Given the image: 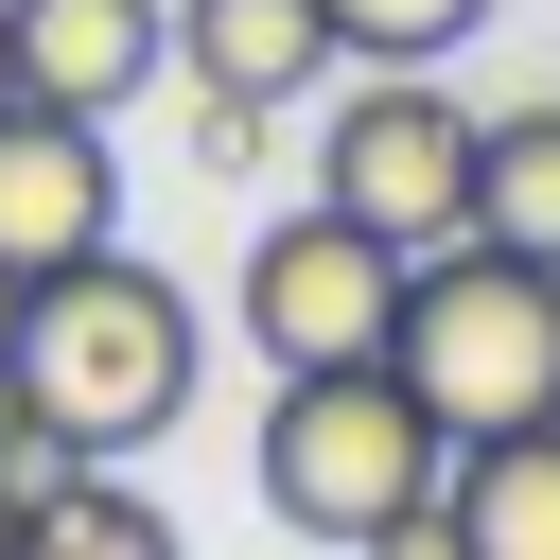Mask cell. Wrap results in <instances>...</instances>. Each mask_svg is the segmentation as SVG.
<instances>
[{
    "label": "cell",
    "mask_w": 560,
    "mask_h": 560,
    "mask_svg": "<svg viewBox=\"0 0 560 560\" xmlns=\"http://www.w3.org/2000/svg\"><path fill=\"white\" fill-rule=\"evenodd\" d=\"M438 490H455V420H438L385 350L280 368V402H262V508H280L298 542L420 560V542H438Z\"/></svg>",
    "instance_id": "1"
},
{
    "label": "cell",
    "mask_w": 560,
    "mask_h": 560,
    "mask_svg": "<svg viewBox=\"0 0 560 560\" xmlns=\"http://www.w3.org/2000/svg\"><path fill=\"white\" fill-rule=\"evenodd\" d=\"M18 385H35V420H52L70 455H140V438H175V402H192V298H175L158 262L88 245V262L18 280Z\"/></svg>",
    "instance_id": "2"
},
{
    "label": "cell",
    "mask_w": 560,
    "mask_h": 560,
    "mask_svg": "<svg viewBox=\"0 0 560 560\" xmlns=\"http://www.w3.org/2000/svg\"><path fill=\"white\" fill-rule=\"evenodd\" d=\"M385 368H402L455 438L560 420V262H525V245H490V228L420 245V262H402V332H385Z\"/></svg>",
    "instance_id": "3"
},
{
    "label": "cell",
    "mask_w": 560,
    "mask_h": 560,
    "mask_svg": "<svg viewBox=\"0 0 560 560\" xmlns=\"http://www.w3.org/2000/svg\"><path fill=\"white\" fill-rule=\"evenodd\" d=\"M315 192H332L350 228H385L402 262L455 245V228H472V105H455L438 70H368V88L332 105V140H315Z\"/></svg>",
    "instance_id": "4"
},
{
    "label": "cell",
    "mask_w": 560,
    "mask_h": 560,
    "mask_svg": "<svg viewBox=\"0 0 560 560\" xmlns=\"http://www.w3.org/2000/svg\"><path fill=\"white\" fill-rule=\"evenodd\" d=\"M228 315H245L262 368H350V350L402 332V245L315 192V210H280V228L245 245V298H228Z\"/></svg>",
    "instance_id": "5"
},
{
    "label": "cell",
    "mask_w": 560,
    "mask_h": 560,
    "mask_svg": "<svg viewBox=\"0 0 560 560\" xmlns=\"http://www.w3.org/2000/svg\"><path fill=\"white\" fill-rule=\"evenodd\" d=\"M88 245H122V158H105V122L88 105H0V280H52V262H88Z\"/></svg>",
    "instance_id": "6"
},
{
    "label": "cell",
    "mask_w": 560,
    "mask_h": 560,
    "mask_svg": "<svg viewBox=\"0 0 560 560\" xmlns=\"http://www.w3.org/2000/svg\"><path fill=\"white\" fill-rule=\"evenodd\" d=\"M158 52H175V18H158V0H18V88H35V105L122 122V105L158 88Z\"/></svg>",
    "instance_id": "7"
},
{
    "label": "cell",
    "mask_w": 560,
    "mask_h": 560,
    "mask_svg": "<svg viewBox=\"0 0 560 560\" xmlns=\"http://www.w3.org/2000/svg\"><path fill=\"white\" fill-rule=\"evenodd\" d=\"M175 70L228 105H298L332 88V0H175Z\"/></svg>",
    "instance_id": "8"
},
{
    "label": "cell",
    "mask_w": 560,
    "mask_h": 560,
    "mask_svg": "<svg viewBox=\"0 0 560 560\" xmlns=\"http://www.w3.org/2000/svg\"><path fill=\"white\" fill-rule=\"evenodd\" d=\"M438 542H455V560H560V420H508V438H455V490H438Z\"/></svg>",
    "instance_id": "9"
},
{
    "label": "cell",
    "mask_w": 560,
    "mask_h": 560,
    "mask_svg": "<svg viewBox=\"0 0 560 560\" xmlns=\"http://www.w3.org/2000/svg\"><path fill=\"white\" fill-rule=\"evenodd\" d=\"M472 228L525 245V262H560V88L508 105V122H472Z\"/></svg>",
    "instance_id": "10"
},
{
    "label": "cell",
    "mask_w": 560,
    "mask_h": 560,
    "mask_svg": "<svg viewBox=\"0 0 560 560\" xmlns=\"http://www.w3.org/2000/svg\"><path fill=\"white\" fill-rule=\"evenodd\" d=\"M35 542H52V560H158L175 525H158V490H122V455H70V472L35 490ZM35 542H18V560H35Z\"/></svg>",
    "instance_id": "11"
},
{
    "label": "cell",
    "mask_w": 560,
    "mask_h": 560,
    "mask_svg": "<svg viewBox=\"0 0 560 560\" xmlns=\"http://www.w3.org/2000/svg\"><path fill=\"white\" fill-rule=\"evenodd\" d=\"M472 35H490V0H332V52H368V70H438Z\"/></svg>",
    "instance_id": "12"
},
{
    "label": "cell",
    "mask_w": 560,
    "mask_h": 560,
    "mask_svg": "<svg viewBox=\"0 0 560 560\" xmlns=\"http://www.w3.org/2000/svg\"><path fill=\"white\" fill-rule=\"evenodd\" d=\"M262 140H280V105H228V88H192V175H262Z\"/></svg>",
    "instance_id": "13"
},
{
    "label": "cell",
    "mask_w": 560,
    "mask_h": 560,
    "mask_svg": "<svg viewBox=\"0 0 560 560\" xmlns=\"http://www.w3.org/2000/svg\"><path fill=\"white\" fill-rule=\"evenodd\" d=\"M18 542H35V490H18V472H0V560H18Z\"/></svg>",
    "instance_id": "14"
},
{
    "label": "cell",
    "mask_w": 560,
    "mask_h": 560,
    "mask_svg": "<svg viewBox=\"0 0 560 560\" xmlns=\"http://www.w3.org/2000/svg\"><path fill=\"white\" fill-rule=\"evenodd\" d=\"M0 105H18V0H0Z\"/></svg>",
    "instance_id": "15"
},
{
    "label": "cell",
    "mask_w": 560,
    "mask_h": 560,
    "mask_svg": "<svg viewBox=\"0 0 560 560\" xmlns=\"http://www.w3.org/2000/svg\"><path fill=\"white\" fill-rule=\"evenodd\" d=\"M0 368H18V280H0Z\"/></svg>",
    "instance_id": "16"
}]
</instances>
